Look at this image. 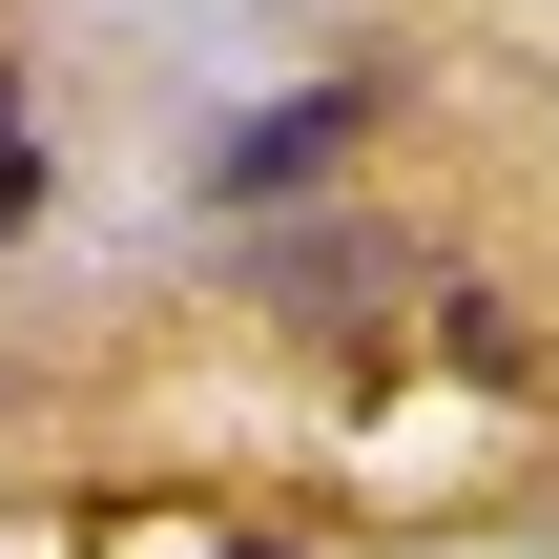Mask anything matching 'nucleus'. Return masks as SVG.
Segmentation results:
<instances>
[{"label":"nucleus","mask_w":559,"mask_h":559,"mask_svg":"<svg viewBox=\"0 0 559 559\" xmlns=\"http://www.w3.org/2000/svg\"><path fill=\"white\" fill-rule=\"evenodd\" d=\"M332 145H353V83H332V104H270V124H228V166H207V187H228V207H290Z\"/></svg>","instance_id":"nucleus-1"},{"label":"nucleus","mask_w":559,"mask_h":559,"mask_svg":"<svg viewBox=\"0 0 559 559\" xmlns=\"http://www.w3.org/2000/svg\"><path fill=\"white\" fill-rule=\"evenodd\" d=\"M21 207H41V145H21V124H0V228H21Z\"/></svg>","instance_id":"nucleus-2"},{"label":"nucleus","mask_w":559,"mask_h":559,"mask_svg":"<svg viewBox=\"0 0 559 559\" xmlns=\"http://www.w3.org/2000/svg\"><path fill=\"white\" fill-rule=\"evenodd\" d=\"M228 559H290V539H228Z\"/></svg>","instance_id":"nucleus-3"}]
</instances>
